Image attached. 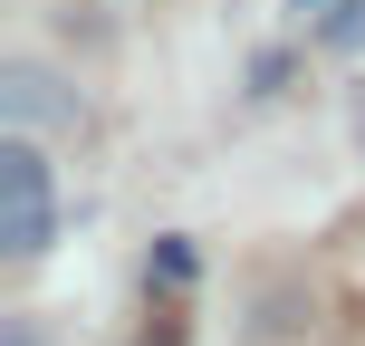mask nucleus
<instances>
[{
  "mask_svg": "<svg viewBox=\"0 0 365 346\" xmlns=\"http://www.w3.org/2000/svg\"><path fill=\"white\" fill-rule=\"evenodd\" d=\"M58 240V183H48V154L29 135L0 145V250L10 260H48Z\"/></svg>",
  "mask_w": 365,
  "mask_h": 346,
  "instance_id": "obj_1",
  "label": "nucleus"
},
{
  "mask_svg": "<svg viewBox=\"0 0 365 346\" xmlns=\"http://www.w3.org/2000/svg\"><path fill=\"white\" fill-rule=\"evenodd\" d=\"M0 116H10V135H29V126H77V96L58 87L48 68L10 58V68H0Z\"/></svg>",
  "mask_w": 365,
  "mask_h": 346,
  "instance_id": "obj_2",
  "label": "nucleus"
},
{
  "mask_svg": "<svg viewBox=\"0 0 365 346\" xmlns=\"http://www.w3.org/2000/svg\"><path fill=\"white\" fill-rule=\"evenodd\" d=\"M298 10H308V19H336V10H346V0H298Z\"/></svg>",
  "mask_w": 365,
  "mask_h": 346,
  "instance_id": "obj_4",
  "label": "nucleus"
},
{
  "mask_svg": "<svg viewBox=\"0 0 365 346\" xmlns=\"http://www.w3.org/2000/svg\"><path fill=\"white\" fill-rule=\"evenodd\" d=\"M317 39H327L336 58H356V49H365V0H346L336 19H317Z\"/></svg>",
  "mask_w": 365,
  "mask_h": 346,
  "instance_id": "obj_3",
  "label": "nucleus"
}]
</instances>
